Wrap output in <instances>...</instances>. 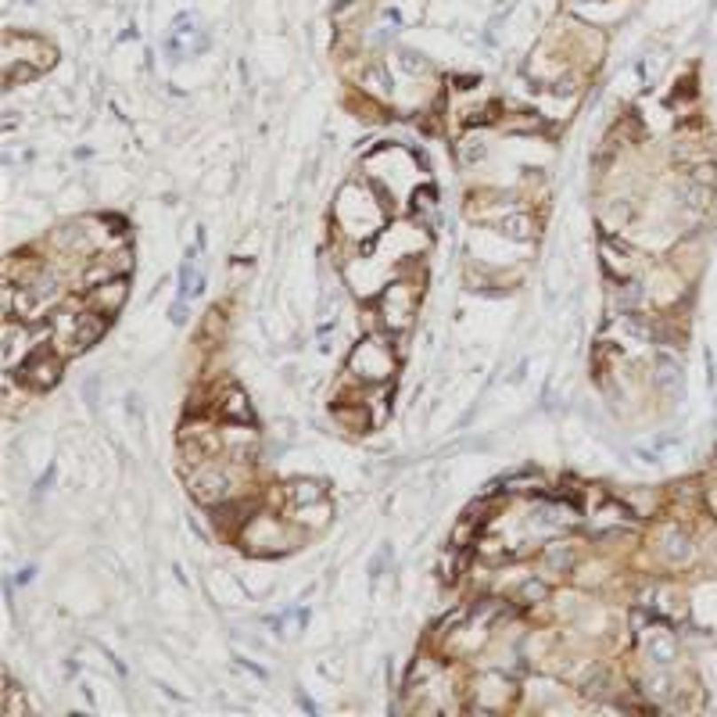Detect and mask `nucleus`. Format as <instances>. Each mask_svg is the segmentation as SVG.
<instances>
[{
    "label": "nucleus",
    "instance_id": "obj_12",
    "mask_svg": "<svg viewBox=\"0 0 717 717\" xmlns=\"http://www.w3.org/2000/svg\"><path fill=\"white\" fill-rule=\"evenodd\" d=\"M674 653H678V646H674L671 635H653V639H650V657H653L657 664H671Z\"/></svg>",
    "mask_w": 717,
    "mask_h": 717
},
{
    "label": "nucleus",
    "instance_id": "obj_9",
    "mask_svg": "<svg viewBox=\"0 0 717 717\" xmlns=\"http://www.w3.org/2000/svg\"><path fill=\"white\" fill-rule=\"evenodd\" d=\"M248 509H255V506H251V502H248V506H237V502L226 506V502H219V506H216V524H219V531H223V534H237L240 527H248V516H244Z\"/></svg>",
    "mask_w": 717,
    "mask_h": 717
},
{
    "label": "nucleus",
    "instance_id": "obj_4",
    "mask_svg": "<svg viewBox=\"0 0 717 717\" xmlns=\"http://www.w3.org/2000/svg\"><path fill=\"white\" fill-rule=\"evenodd\" d=\"M191 492H194L198 502H209V506H219V502H226V499H233V492H230V474H226L223 467H212V463H205L201 474L191 477Z\"/></svg>",
    "mask_w": 717,
    "mask_h": 717
},
{
    "label": "nucleus",
    "instance_id": "obj_11",
    "mask_svg": "<svg viewBox=\"0 0 717 717\" xmlns=\"http://www.w3.org/2000/svg\"><path fill=\"white\" fill-rule=\"evenodd\" d=\"M664 553H667V560H685L689 556V538L678 531V527H667V534H664Z\"/></svg>",
    "mask_w": 717,
    "mask_h": 717
},
{
    "label": "nucleus",
    "instance_id": "obj_5",
    "mask_svg": "<svg viewBox=\"0 0 717 717\" xmlns=\"http://www.w3.org/2000/svg\"><path fill=\"white\" fill-rule=\"evenodd\" d=\"M105 330H108V316H105V312H98V309L79 312V316H72L68 344H72V348H90V344H98V341L105 337Z\"/></svg>",
    "mask_w": 717,
    "mask_h": 717
},
{
    "label": "nucleus",
    "instance_id": "obj_10",
    "mask_svg": "<svg viewBox=\"0 0 717 717\" xmlns=\"http://www.w3.org/2000/svg\"><path fill=\"white\" fill-rule=\"evenodd\" d=\"M288 495H291L295 506H316V502H323V488L316 481H295L288 488Z\"/></svg>",
    "mask_w": 717,
    "mask_h": 717
},
{
    "label": "nucleus",
    "instance_id": "obj_1",
    "mask_svg": "<svg viewBox=\"0 0 717 717\" xmlns=\"http://www.w3.org/2000/svg\"><path fill=\"white\" fill-rule=\"evenodd\" d=\"M348 370L358 377V381H366V384H384L391 374H395V351L384 344V341H363L355 351H351V358H348Z\"/></svg>",
    "mask_w": 717,
    "mask_h": 717
},
{
    "label": "nucleus",
    "instance_id": "obj_3",
    "mask_svg": "<svg viewBox=\"0 0 717 717\" xmlns=\"http://www.w3.org/2000/svg\"><path fill=\"white\" fill-rule=\"evenodd\" d=\"M416 312V291L409 284H391L381 298V319L388 330H406Z\"/></svg>",
    "mask_w": 717,
    "mask_h": 717
},
{
    "label": "nucleus",
    "instance_id": "obj_7",
    "mask_svg": "<svg viewBox=\"0 0 717 717\" xmlns=\"http://www.w3.org/2000/svg\"><path fill=\"white\" fill-rule=\"evenodd\" d=\"M657 384H660V391H667V395H678L682 384H685L682 363H678L671 351H660V355H657Z\"/></svg>",
    "mask_w": 717,
    "mask_h": 717
},
{
    "label": "nucleus",
    "instance_id": "obj_2",
    "mask_svg": "<svg viewBox=\"0 0 717 717\" xmlns=\"http://www.w3.org/2000/svg\"><path fill=\"white\" fill-rule=\"evenodd\" d=\"M19 377H22L26 388L47 391V388H54L58 377H61V358H58L54 351H47V348H36V351L26 355V363L19 366Z\"/></svg>",
    "mask_w": 717,
    "mask_h": 717
},
{
    "label": "nucleus",
    "instance_id": "obj_6",
    "mask_svg": "<svg viewBox=\"0 0 717 717\" xmlns=\"http://www.w3.org/2000/svg\"><path fill=\"white\" fill-rule=\"evenodd\" d=\"M122 302H126V280L122 277L119 280H105L101 288L90 291V305H94L98 312H105V316H115L122 309Z\"/></svg>",
    "mask_w": 717,
    "mask_h": 717
},
{
    "label": "nucleus",
    "instance_id": "obj_8",
    "mask_svg": "<svg viewBox=\"0 0 717 717\" xmlns=\"http://www.w3.org/2000/svg\"><path fill=\"white\" fill-rule=\"evenodd\" d=\"M223 416L240 420V423H251V420H255V413H251V406H248V395H244L237 384H226V391H223Z\"/></svg>",
    "mask_w": 717,
    "mask_h": 717
}]
</instances>
